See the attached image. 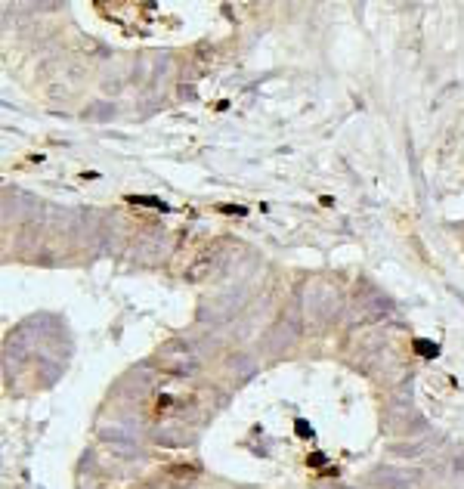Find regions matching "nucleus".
<instances>
[{
  "instance_id": "obj_1",
  "label": "nucleus",
  "mask_w": 464,
  "mask_h": 489,
  "mask_svg": "<svg viewBox=\"0 0 464 489\" xmlns=\"http://www.w3.org/2000/svg\"><path fill=\"white\" fill-rule=\"evenodd\" d=\"M127 202L133 205H146V208H155V211H170L161 198H155V195H127Z\"/></svg>"
},
{
  "instance_id": "obj_2",
  "label": "nucleus",
  "mask_w": 464,
  "mask_h": 489,
  "mask_svg": "<svg viewBox=\"0 0 464 489\" xmlns=\"http://www.w3.org/2000/svg\"><path fill=\"white\" fill-rule=\"evenodd\" d=\"M412 347H415V353H418V356H424V359H433V356L439 353V347H436V344H430V341H421V338L412 344Z\"/></svg>"
},
{
  "instance_id": "obj_3",
  "label": "nucleus",
  "mask_w": 464,
  "mask_h": 489,
  "mask_svg": "<svg viewBox=\"0 0 464 489\" xmlns=\"http://www.w3.org/2000/svg\"><path fill=\"white\" fill-rule=\"evenodd\" d=\"M294 430H297V437H300V440H313V437H316V430H313L307 421H303V418L294 421Z\"/></svg>"
},
{
  "instance_id": "obj_4",
  "label": "nucleus",
  "mask_w": 464,
  "mask_h": 489,
  "mask_svg": "<svg viewBox=\"0 0 464 489\" xmlns=\"http://www.w3.org/2000/svg\"><path fill=\"white\" fill-rule=\"evenodd\" d=\"M217 211L226 217H245L248 214V208H242V205H217Z\"/></svg>"
},
{
  "instance_id": "obj_5",
  "label": "nucleus",
  "mask_w": 464,
  "mask_h": 489,
  "mask_svg": "<svg viewBox=\"0 0 464 489\" xmlns=\"http://www.w3.org/2000/svg\"><path fill=\"white\" fill-rule=\"evenodd\" d=\"M325 461H328V458L322 455V452H313V455L307 458V464H310V467H325Z\"/></svg>"
}]
</instances>
